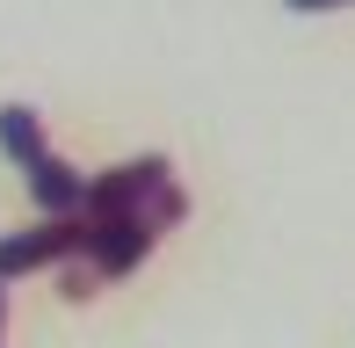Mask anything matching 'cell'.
Segmentation results:
<instances>
[{
  "label": "cell",
  "instance_id": "6da1fadb",
  "mask_svg": "<svg viewBox=\"0 0 355 348\" xmlns=\"http://www.w3.org/2000/svg\"><path fill=\"white\" fill-rule=\"evenodd\" d=\"M87 240V218L66 211V218H37L29 232H0V283L29 276V268H58L66 254H80Z\"/></svg>",
  "mask_w": 355,
  "mask_h": 348
},
{
  "label": "cell",
  "instance_id": "7a4b0ae2",
  "mask_svg": "<svg viewBox=\"0 0 355 348\" xmlns=\"http://www.w3.org/2000/svg\"><path fill=\"white\" fill-rule=\"evenodd\" d=\"M22 174H29V196H37L44 218H66V211H80V203H87V174H80L73 160H58V153L29 160Z\"/></svg>",
  "mask_w": 355,
  "mask_h": 348
},
{
  "label": "cell",
  "instance_id": "3957f363",
  "mask_svg": "<svg viewBox=\"0 0 355 348\" xmlns=\"http://www.w3.org/2000/svg\"><path fill=\"white\" fill-rule=\"evenodd\" d=\"M0 153H8L15 167H29V160L51 153V146H44V116H37V109H22V102L0 109Z\"/></svg>",
  "mask_w": 355,
  "mask_h": 348
},
{
  "label": "cell",
  "instance_id": "277c9868",
  "mask_svg": "<svg viewBox=\"0 0 355 348\" xmlns=\"http://www.w3.org/2000/svg\"><path fill=\"white\" fill-rule=\"evenodd\" d=\"M290 15H327V8H355V0H283Z\"/></svg>",
  "mask_w": 355,
  "mask_h": 348
},
{
  "label": "cell",
  "instance_id": "5b68a950",
  "mask_svg": "<svg viewBox=\"0 0 355 348\" xmlns=\"http://www.w3.org/2000/svg\"><path fill=\"white\" fill-rule=\"evenodd\" d=\"M0 348H8V283H0Z\"/></svg>",
  "mask_w": 355,
  "mask_h": 348
}]
</instances>
